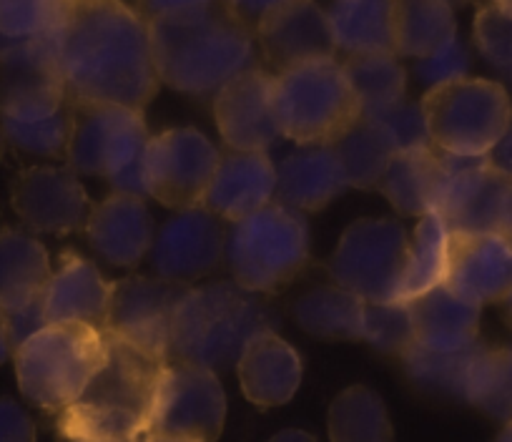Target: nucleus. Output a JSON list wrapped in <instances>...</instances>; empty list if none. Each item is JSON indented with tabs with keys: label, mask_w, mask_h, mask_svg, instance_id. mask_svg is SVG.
Instances as JSON below:
<instances>
[{
	"label": "nucleus",
	"mask_w": 512,
	"mask_h": 442,
	"mask_svg": "<svg viewBox=\"0 0 512 442\" xmlns=\"http://www.w3.org/2000/svg\"><path fill=\"white\" fill-rule=\"evenodd\" d=\"M53 53L73 106L123 103L146 108L161 86L149 21L123 0H66Z\"/></svg>",
	"instance_id": "1"
},
{
	"label": "nucleus",
	"mask_w": 512,
	"mask_h": 442,
	"mask_svg": "<svg viewBox=\"0 0 512 442\" xmlns=\"http://www.w3.org/2000/svg\"><path fill=\"white\" fill-rule=\"evenodd\" d=\"M106 357L86 390L56 412L58 435L86 442H126L146 435L169 357L106 327Z\"/></svg>",
	"instance_id": "2"
},
{
	"label": "nucleus",
	"mask_w": 512,
	"mask_h": 442,
	"mask_svg": "<svg viewBox=\"0 0 512 442\" xmlns=\"http://www.w3.org/2000/svg\"><path fill=\"white\" fill-rule=\"evenodd\" d=\"M159 81L189 96H214L229 78L256 66V36L249 23L214 0L184 16L149 21Z\"/></svg>",
	"instance_id": "3"
},
{
	"label": "nucleus",
	"mask_w": 512,
	"mask_h": 442,
	"mask_svg": "<svg viewBox=\"0 0 512 442\" xmlns=\"http://www.w3.org/2000/svg\"><path fill=\"white\" fill-rule=\"evenodd\" d=\"M279 327V314L256 292L236 282H211L186 289L176 304L169 360L229 370L259 332Z\"/></svg>",
	"instance_id": "4"
},
{
	"label": "nucleus",
	"mask_w": 512,
	"mask_h": 442,
	"mask_svg": "<svg viewBox=\"0 0 512 442\" xmlns=\"http://www.w3.org/2000/svg\"><path fill=\"white\" fill-rule=\"evenodd\" d=\"M106 357L103 329L88 322H46L13 350L23 397L46 412L71 405Z\"/></svg>",
	"instance_id": "5"
},
{
	"label": "nucleus",
	"mask_w": 512,
	"mask_h": 442,
	"mask_svg": "<svg viewBox=\"0 0 512 442\" xmlns=\"http://www.w3.org/2000/svg\"><path fill=\"white\" fill-rule=\"evenodd\" d=\"M274 101L282 136L297 146H334L362 119L357 91L334 56L277 73Z\"/></svg>",
	"instance_id": "6"
},
{
	"label": "nucleus",
	"mask_w": 512,
	"mask_h": 442,
	"mask_svg": "<svg viewBox=\"0 0 512 442\" xmlns=\"http://www.w3.org/2000/svg\"><path fill=\"white\" fill-rule=\"evenodd\" d=\"M309 239L304 211L272 201L231 221L224 259L236 284L256 294H277L307 267Z\"/></svg>",
	"instance_id": "7"
},
{
	"label": "nucleus",
	"mask_w": 512,
	"mask_h": 442,
	"mask_svg": "<svg viewBox=\"0 0 512 442\" xmlns=\"http://www.w3.org/2000/svg\"><path fill=\"white\" fill-rule=\"evenodd\" d=\"M144 108L123 103L73 106V129L66 164L76 174L111 181L116 191L146 194L144 154L149 146Z\"/></svg>",
	"instance_id": "8"
},
{
	"label": "nucleus",
	"mask_w": 512,
	"mask_h": 442,
	"mask_svg": "<svg viewBox=\"0 0 512 442\" xmlns=\"http://www.w3.org/2000/svg\"><path fill=\"white\" fill-rule=\"evenodd\" d=\"M430 141L442 151L487 156L512 124V96L502 81L460 76L427 88L420 101Z\"/></svg>",
	"instance_id": "9"
},
{
	"label": "nucleus",
	"mask_w": 512,
	"mask_h": 442,
	"mask_svg": "<svg viewBox=\"0 0 512 442\" xmlns=\"http://www.w3.org/2000/svg\"><path fill=\"white\" fill-rule=\"evenodd\" d=\"M437 184L432 211L452 232L500 234L512 242V174L490 156H462L437 149Z\"/></svg>",
	"instance_id": "10"
},
{
	"label": "nucleus",
	"mask_w": 512,
	"mask_h": 442,
	"mask_svg": "<svg viewBox=\"0 0 512 442\" xmlns=\"http://www.w3.org/2000/svg\"><path fill=\"white\" fill-rule=\"evenodd\" d=\"M410 237L395 219H357L344 229L329 257L327 272L334 284L364 302H390L400 297Z\"/></svg>",
	"instance_id": "11"
},
{
	"label": "nucleus",
	"mask_w": 512,
	"mask_h": 442,
	"mask_svg": "<svg viewBox=\"0 0 512 442\" xmlns=\"http://www.w3.org/2000/svg\"><path fill=\"white\" fill-rule=\"evenodd\" d=\"M226 395L216 370L169 360L144 440L211 442L224 432Z\"/></svg>",
	"instance_id": "12"
},
{
	"label": "nucleus",
	"mask_w": 512,
	"mask_h": 442,
	"mask_svg": "<svg viewBox=\"0 0 512 442\" xmlns=\"http://www.w3.org/2000/svg\"><path fill=\"white\" fill-rule=\"evenodd\" d=\"M219 159V149L196 129L151 136L144 154L146 194L174 211L204 206Z\"/></svg>",
	"instance_id": "13"
},
{
	"label": "nucleus",
	"mask_w": 512,
	"mask_h": 442,
	"mask_svg": "<svg viewBox=\"0 0 512 442\" xmlns=\"http://www.w3.org/2000/svg\"><path fill=\"white\" fill-rule=\"evenodd\" d=\"M11 206L26 229L51 237L83 232L91 199L71 166H28L13 179Z\"/></svg>",
	"instance_id": "14"
},
{
	"label": "nucleus",
	"mask_w": 512,
	"mask_h": 442,
	"mask_svg": "<svg viewBox=\"0 0 512 442\" xmlns=\"http://www.w3.org/2000/svg\"><path fill=\"white\" fill-rule=\"evenodd\" d=\"M226 234L209 206L179 209L156 232L149 262L156 277L191 287L211 277L224 259Z\"/></svg>",
	"instance_id": "15"
},
{
	"label": "nucleus",
	"mask_w": 512,
	"mask_h": 442,
	"mask_svg": "<svg viewBox=\"0 0 512 442\" xmlns=\"http://www.w3.org/2000/svg\"><path fill=\"white\" fill-rule=\"evenodd\" d=\"M214 119L234 151H269L282 139L274 101V73L254 66L236 73L214 93Z\"/></svg>",
	"instance_id": "16"
},
{
	"label": "nucleus",
	"mask_w": 512,
	"mask_h": 442,
	"mask_svg": "<svg viewBox=\"0 0 512 442\" xmlns=\"http://www.w3.org/2000/svg\"><path fill=\"white\" fill-rule=\"evenodd\" d=\"M256 46L274 76L299 63L337 56L327 11L314 0H289L254 26Z\"/></svg>",
	"instance_id": "17"
},
{
	"label": "nucleus",
	"mask_w": 512,
	"mask_h": 442,
	"mask_svg": "<svg viewBox=\"0 0 512 442\" xmlns=\"http://www.w3.org/2000/svg\"><path fill=\"white\" fill-rule=\"evenodd\" d=\"M186 289V284L166 282L161 277L118 279L106 327L169 357L171 322Z\"/></svg>",
	"instance_id": "18"
},
{
	"label": "nucleus",
	"mask_w": 512,
	"mask_h": 442,
	"mask_svg": "<svg viewBox=\"0 0 512 442\" xmlns=\"http://www.w3.org/2000/svg\"><path fill=\"white\" fill-rule=\"evenodd\" d=\"M83 232L98 259L123 269L139 267L149 257L156 237L154 216L144 196L116 189L93 206Z\"/></svg>",
	"instance_id": "19"
},
{
	"label": "nucleus",
	"mask_w": 512,
	"mask_h": 442,
	"mask_svg": "<svg viewBox=\"0 0 512 442\" xmlns=\"http://www.w3.org/2000/svg\"><path fill=\"white\" fill-rule=\"evenodd\" d=\"M445 284L477 304H500L512 287V242L500 234L452 232Z\"/></svg>",
	"instance_id": "20"
},
{
	"label": "nucleus",
	"mask_w": 512,
	"mask_h": 442,
	"mask_svg": "<svg viewBox=\"0 0 512 442\" xmlns=\"http://www.w3.org/2000/svg\"><path fill=\"white\" fill-rule=\"evenodd\" d=\"M116 282L76 252H63L41 297L46 322H88L106 329Z\"/></svg>",
	"instance_id": "21"
},
{
	"label": "nucleus",
	"mask_w": 512,
	"mask_h": 442,
	"mask_svg": "<svg viewBox=\"0 0 512 442\" xmlns=\"http://www.w3.org/2000/svg\"><path fill=\"white\" fill-rule=\"evenodd\" d=\"M277 196V164L267 151H234L221 156L204 206L219 219L239 221Z\"/></svg>",
	"instance_id": "22"
},
{
	"label": "nucleus",
	"mask_w": 512,
	"mask_h": 442,
	"mask_svg": "<svg viewBox=\"0 0 512 442\" xmlns=\"http://www.w3.org/2000/svg\"><path fill=\"white\" fill-rule=\"evenodd\" d=\"M241 392L251 405L269 410L282 407L297 395L302 385V357L277 329H267L251 337L236 360Z\"/></svg>",
	"instance_id": "23"
},
{
	"label": "nucleus",
	"mask_w": 512,
	"mask_h": 442,
	"mask_svg": "<svg viewBox=\"0 0 512 442\" xmlns=\"http://www.w3.org/2000/svg\"><path fill=\"white\" fill-rule=\"evenodd\" d=\"M347 189V174L334 146H299L277 166L274 199L299 211L324 209Z\"/></svg>",
	"instance_id": "24"
},
{
	"label": "nucleus",
	"mask_w": 512,
	"mask_h": 442,
	"mask_svg": "<svg viewBox=\"0 0 512 442\" xmlns=\"http://www.w3.org/2000/svg\"><path fill=\"white\" fill-rule=\"evenodd\" d=\"M415 342L437 352H455L480 340L482 304L455 292L450 284H437L410 302Z\"/></svg>",
	"instance_id": "25"
},
{
	"label": "nucleus",
	"mask_w": 512,
	"mask_h": 442,
	"mask_svg": "<svg viewBox=\"0 0 512 442\" xmlns=\"http://www.w3.org/2000/svg\"><path fill=\"white\" fill-rule=\"evenodd\" d=\"M53 267L48 249L23 229H0V309L18 312L43 297Z\"/></svg>",
	"instance_id": "26"
},
{
	"label": "nucleus",
	"mask_w": 512,
	"mask_h": 442,
	"mask_svg": "<svg viewBox=\"0 0 512 442\" xmlns=\"http://www.w3.org/2000/svg\"><path fill=\"white\" fill-rule=\"evenodd\" d=\"M455 36V6L447 0H395L392 46L397 58H425Z\"/></svg>",
	"instance_id": "27"
},
{
	"label": "nucleus",
	"mask_w": 512,
	"mask_h": 442,
	"mask_svg": "<svg viewBox=\"0 0 512 442\" xmlns=\"http://www.w3.org/2000/svg\"><path fill=\"white\" fill-rule=\"evenodd\" d=\"M392 6L395 0H334L327 16L337 51L347 56L395 53Z\"/></svg>",
	"instance_id": "28"
},
{
	"label": "nucleus",
	"mask_w": 512,
	"mask_h": 442,
	"mask_svg": "<svg viewBox=\"0 0 512 442\" xmlns=\"http://www.w3.org/2000/svg\"><path fill=\"white\" fill-rule=\"evenodd\" d=\"M437 146H410L395 151L377 189L405 216H422L432 211L437 184Z\"/></svg>",
	"instance_id": "29"
},
{
	"label": "nucleus",
	"mask_w": 512,
	"mask_h": 442,
	"mask_svg": "<svg viewBox=\"0 0 512 442\" xmlns=\"http://www.w3.org/2000/svg\"><path fill=\"white\" fill-rule=\"evenodd\" d=\"M415 234L410 239V252H407L405 274L400 282L402 302H412L420 294L430 292L432 287L445 282L447 277V257H450V234L445 216L437 211L417 216Z\"/></svg>",
	"instance_id": "30"
},
{
	"label": "nucleus",
	"mask_w": 512,
	"mask_h": 442,
	"mask_svg": "<svg viewBox=\"0 0 512 442\" xmlns=\"http://www.w3.org/2000/svg\"><path fill=\"white\" fill-rule=\"evenodd\" d=\"M364 299L339 284L317 287L294 307L299 327L322 340H362Z\"/></svg>",
	"instance_id": "31"
},
{
	"label": "nucleus",
	"mask_w": 512,
	"mask_h": 442,
	"mask_svg": "<svg viewBox=\"0 0 512 442\" xmlns=\"http://www.w3.org/2000/svg\"><path fill=\"white\" fill-rule=\"evenodd\" d=\"M462 400L480 407L495 420H512V357L507 347H490L477 340Z\"/></svg>",
	"instance_id": "32"
},
{
	"label": "nucleus",
	"mask_w": 512,
	"mask_h": 442,
	"mask_svg": "<svg viewBox=\"0 0 512 442\" xmlns=\"http://www.w3.org/2000/svg\"><path fill=\"white\" fill-rule=\"evenodd\" d=\"M329 437L337 442H387L395 437L382 397L364 385L347 387L329 407Z\"/></svg>",
	"instance_id": "33"
},
{
	"label": "nucleus",
	"mask_w": 512,
	"mask_h": 442,
	"mask_svg": "<svg viewBox=\"0 0 512 442\" xmlns=\"http://www.w3.org/2000/svg\"><path fill=\"white\" fill-rule=\"evenodd\" d=\"M347 174V184L357 189H377L384 169L395 156V141L374 119H359L354 129L334 144Z\"/></svg>",
	"instance_id": "34"
},
{
	"label": "nucleus",
	"mask_w": 512,
	"mask_h": 442,
	"mask_svg": "<svg viewBox=\"0 0 512 442\" xmlns=\"http://www.w3.org/2000/svg\"><path fill=\"white\" fill-rule=\"evenodd\" d=\"M344 71L362 103V116H377L405 101L407 76L395 53L349 56Z\"/></svg>",
	"instance_id": "35"
},
{
	"label": "nucleus",
	"mask_w": 512,
	"mask_h": 442,
	"mask_svg": "<svg viewBox=\"0 0 512 442\" xmlns=\"http://www.w3.org/2000/svg\"><path fill=\"white\" fill-rule=\"evenodd\" d=\"M66 16V0H0V51L53 41Z\"/></svg>",
	"instance_id": "36"
},
{
	"label": "nucleus",
	"mask_w": 512,
	"mask_h": 442,
	"mask_svg": "<svg viewBox=\"0 0 512 442\" xmlns=\"http://www.w3.org/2000/svg\"><path fill=\"white\" fill-rule=\"evenodd\" d=\"M475 345L455 352H437L412 342L402 352V360H405L407 372H410V377L417 385L425 387V390L442 392V395H452L462 400V387H465L467 367H470Z\"/></svg>",
	"instance_id": "37"
},
{
	"label": "nucleus",
	"mask_w": 512,
	"mask_h": 442,
	"mask_svg": "<svg viewBox=\"0 0 512 442\" xmlns=\"http://www.w3.org/2000/svg\"><path fill=\"white\" fill-rule=\"evenodd\" d=\"M362 340L374 350L400 355L415 342V322H412L410 302L390 299V302H364Z\"/></svg>",
	"instance_id": "38"
},
{
	"label": "nucleus",
	"mask_w": 512,
	"mask_h": 442,
	"mask_svg": "<svg viewBox=\"0 0 512 442\" xmlns=\"http://www.w3.org/2000/svg\"><path fill=\"white\" fill-rule=\"evenodd\" d=\"M475 46L487 66L495 68L497 76L505 81L507 91L512 88V16L502 11L495 3H487L477 11L475 26Z\"/></svg>",
	"instance_id": "39"
},
{
	"label": "nucleus",
	"mask_w": 512,
	"mask_h": 442,
	"mask_svg": "<svg viewBox=\"0 0 512 442\" xmlns=\"http://www.w3.org/2000/svg\"><path fill=\"white\" fill-rule=\"evenodd\" d=\"M364 119H374L387 136L395 141L397 151L400 149H410V146H425L432 144L430 134H427V124H425V114H422L420 103H410V101H400L397 106L387 108L382 114L377 116H364Z\"/></svg>",
	"instance_id": "40"
},
{
	"label": "nucleus",
	"mask_w": 512,
	"mask_h": 442,
	"mask_svg": "<svg viewBox=\"0 0 512 442\" xmlns=\"http://www.w3.org/2000/svg\"><path fill=\"white\" fill-rule=\"evenodd\" d=\"M415 73L425 86H437V83H445L450 78L467 76L470 73V51L460 41V36H455L440 51L430 53L425 58H417Z\"/></svg>",
	"instance_id": "41"
},
{
	"label": "nucleus",
	"mask_w": 512,
	"mask_h": 442,
	"mask_svg": "<svg viewBox=\"0 0 512 442\" xmlns=\"http://www.w3.org/2000/svg\"><path fill=\"white\" fill-rule=\"evenodd\" d=\"M38 430L33 417L16 400H0V442H33Z\"/></svg>",
	"instance_id": "42"
},
{
	"label": "nucleus",
	"mask_w": 512,
	"mask_h": 442,
	"mask_svg": "<svg viewBox=\"0 0 512 442\" xmlns=\"http://www.w3.org/2000/svg\"><path fill=\"white\" fill-rule=\"evenodd\" d=\"M211 3L214 0H136V11L146 21H156V18L184 16V13L199 11V8L211 6Z\"/></svg>",
	"instance_id": "43"
},
{
	"label": "nucleus",
	"mask_w": 512,
	"mask_h": 442,
	"mask_svg": "<svg viewBox=\"0 0 512 442\" xmlns=\"http://www.w3.org/2000/svg\"><path fill=\"white\" fill-rule=\"evenodd\" d=\"M221 3H224L231 13H236L241 21L249 23V26L254 28L269 11L284 6L289 0H221Z\"/></svg>",
	"instance_id": "44"
},
{
	"label": "nucleus",
	"mask_w": 512,
	"mask_h": 442,
	"mask_svg": "<svg viewBox=\"0 0 512 442\" xmlns=\"http://www.w3.org/2000/svg\"><path fill=\"white\" fill-rule=\"evenodd\" d=\"M13 350H16V342H13L11 322H8V314L0 309V365L8 362V357L13 355Z\"/></svg>",
	"instance_id": "45"
},
{
	"label": "nucleus",
	"mask_w": 512,
	"mask_h": 442,
	"mask_svg": "<svg viewBox=\"0 0 512 442\" xmlns=\"http://www.w3.org/2000/svg\"><path fill=\"white\" fill-rule=\"evenodd\" d=\"M274 440H312L309 432H299V430H284L279 435H274Z\"/></svg>",
	"instance_id": "46"
},
{
	"label": "nucleus",
	"mask_w": 512,
	"mask_h": 442,
	"mask_svg": "<svg viewBox=\"0 0 512 442\" xmlns=\"http://www.w3.org/2000/svg\"><path fill=\"white\" fill-rule=\"evenodd\" d=\"M500 304L505 307V319H507V324L512 327V287H510V292L505 294V299H502Z\"/></svg>",
	"instance_id": "47"
},
{
	"label": "nucleus",
	"mask_w": 512,
	"mask_h": 442,
	"mask_svg": "<svg viewBox=\"0 0 512 442\" xmlns=\"http://www.w3.org/2000/svg\"><path fill=\"white\" fill-rule=\"evenodd\" d=\"M497 440L512 442V420L505 422V427H502V432H500V435H497Z\"/></svg>",
	"instance_id": "48"
},
{
	"label": "nucleus",
	"mask_w": 512,
	"mask_h": 442,
	"mask_svg": "<svg viewBox=\"0 0 512 442\" xmlns=\"http://www.w3.org/2000/svg\"><path fill=\"white\" fill-rule=\"evenodd\" d=\"M6 146H8V139L6 134H3V126H0V161H3V156H6Z\"/></svg>",
	"instance_id": "49"
},
{
	"label": "nucleus",
	"mask_w": 512,
	"mask_h": 442,
	"mask_svg": "<svg viewBox=\"0 0 512 442\" xmlns=\"http://www.w3.org/2000/svg\"><path fill=\"white\" fill-rule=\"evenodd\" d=\"M492 3H495V6H500L502 11L510 13V16H512V0H492Z\"/></svg>",
	"instance_id": "50"
},
{
	"label": "nucleus",
	"mask_w": 512,
	"mask_h": 442,
	"mask_svg": "<svg viewBox=\"0 0 512 442\" xmlns=\"http://www.w3.org/2000/svg\"><path fill=\"white\" fill-rule=\"evenodd\" d=\"M450 6H467V3H475V0H447Z\"/></svg>",
	"instance_id": "51"
},
{
	"label": "nucleus",
	"mask_w": 512,
	"mask_h": 442,
	"mask_svg": "<svg viewBox=\"0 0 512 442\" xmlns=\"http://www.w3.org/2000/svg\"><path fill=\"white\" fill-rule=\"evenodd\" d=\"M507 350H510V357H512V347H507Z\"/></svg>",
	"instance_id": "52"
}]
</instances>
